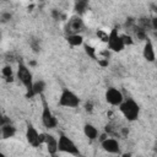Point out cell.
<instances>
[{"label": "cell", "mask_w": 157, "mask_h": 157, "mask_svg": "<svg viewBox=\"0 0 157 157\" xmlns=\"http://www.w3.org/2000/svg\"><path fill=\"white\" fill-rule=\"evenodd\" d=\"M17 78L20 80V82L25 86L26 88V97L27 98H31V94H32V88H33V76H32V72L31 70L28 69V66L23 63H18V66H17Z\"/></svg>", "instance_id": "cell-1"}, {"label": "cell", "mask_w": 157, "mask_h": 157, "mask_svg": "<svg viewBox=\"0 0 157 157\" xmlns=\"http://www.w3.org/2000/svg\"><path fill=\"white\" fill-rule=\"evenodd\" d=\"M119 109L121 112V114L124 115V118L129 121H135L139 115H140V107L139 104L131 99V98H128L125 99L120 105H119Z\"/></svg>", "instance_id": "cell-2"}, {"label": "cell", "mask_w": 157, "mask_h": 157, "mask_svg": "<svg viewBox=\"0 0 157 157\" xmlns=\"http://www.w3.org/2000/svg\"><path fill=\"white\" fill-rule=\"evenodd\" d=\"M58 150L60 152H64V153H69V155H72V156H81V152L78 150V147L76 146V144L69 137L66 136L65 134H60L59 135V140H58Z\"/></svg>", "instance_id": "cell-3"}, {"label": "cell", "mask_w": 157, "mask_h": 157, "mask_svg": "<svg viewBox=\"0 0 157 157\" xmlns=\"http://www.w3.org/2000/svg\"><path fill=\"white\" fill-rule=\"evenodd\" d=\"M40 99H42V105H43V108H42V123H43V125L47 129H54V128H56L58 119L55 118V115L50 110V108H49V105L47 103V99H45V97L43 94L40 96Z\"/></svg>", "instance_id": "cell-4"}, {"label": "cell", "mask_w": 157, "mask_h": 157, "mask_svg": "<svg viewBox=\"0 0 157 157\" xmlns=\"http://www.w3.org/2000/svg\"><path fill=\"white\" fill-rule=\"evenodd\" d=\"M80 104V98L76 93L70 91L69 88H64L61 91L60 98H59V105L66 107V108H76Z\"/></svg>", "instance_id": "cell-5"}, {"label": "cell", "mask_w": 157, "mask_h": 157, "mask_svg": "<svg viewBox=\"0 0 157 157\" xmlns=\"http://www.w3.org/2000/svg\"><path fill=\"white\" fill-rule=\"evenodd\" d=\"M108 47L110 50L113 52H121L124 49V43L121 40V36L118 32V28L114 27L110 29V32L108 33Z\"/></svg>", "instance_id": "cell-6"}, {"label": "cell", "mask_w": 157, "mask_h": 157, "mask_svg": "<svg viewBox=\"0 0 157 157\" xmlns=\"http://www.w3.org/2000/svg\"><path fill=\"white\" fill-rule=\"evenodd\" d=\"M83 27H85V25H83L82 18L78 15L72 16L67 21V23L65 26V33H66V36H70V34H80L78 32H81L83 29Z\"/></svg>", "instance_id": "cell-7"}, {"label": "cell", "mask_w": 157, "mask_h": 157, "mask_svg": "<svg viewBox=\"0 0 157 157\" xmlns=\"http://www.w3.org/2000/svg\"><path fill=\"white\" fill-rule=\"evenodd\" d=\"M26 140L33 147H39L42 145L40 134L31 123H27V126H26Z\"/></svg>", "instance_id": "cell-8"}, {"label": "cell", "mask_w": 157, "mask_h": 157, "mask_svg": "<svg viewBox=\"0 0 157 157\" xmlns=\"http://www.w3.org/2000/svg\"><path fill=\"white\" fill-rule=\"evenodd\" d=\"M105 101L110 104V105H120L124 102V96L121 93L120 90H118L117 87H109L105 91Z\"/></svg>", "instance_id": "cell-9"}, {"label": "cell", "mask_w": 157, "mask_h": 157, "mask_svg": "<svg viewBox=\"0 0 157 157\" xmlns=\"http://www.w3.org/2000/svg\"><path fill=\"white\" fill-rule=\"evenodd\" d=\"M101 146L102 148L108 152V153H113V155H117L120 152V145H119V141L115 140V139H112V137H107L104 139L103 141H101Z\"/></svg>", "instance_id": "cell-10"}, {"label": "cell", "mask_w": 157, "mask_h": 157, "mask_svg": "<svg viewBox=\"0 0 157 157\" xmlns=\"http://www.w3.org/2000/svg\"><path fill=\"white\" fill-rule=\"evenodd\" d=\"M142 55L144 58L150 61V63H153L156 60V53H155V48H153V44H152V40L150 38H147L145 40V45H144V50H142Z\"/></svg>", "instance_id": "cell-11"}, {"label": "cell", "mask_w": 157, "mask_h": 157, "mask_svg": "<svg viewBox=\"0 0 157 157\" xmlns=\"http://www.w3.org/2000/svg\"><path fill=\"white\" fill-rule=\"evenodd\" d=\"M44 144L47 146V151L50 156L53 155H56V152L59 151L58 150V139L52 135V134H45V139H44Z\"/></svg>", "instance_id": "cell-12"}, {"label": "cell", "mask_w": 157, "mask_h": 157, "mask_svg": "<svg viewBox=\"0 0 157 157\" xmlns=\"http://www.w3.org/2000/svg\"><path fill=\"white\" fill-rule=\"evenodd\" d=\"M83 134L88 140H96L98 137V129L92 124H85L83 126Z\"/></svg>", "instance_id": "cell-13"}, {"label": "cell", "mask_w": 157, "mask_h": 157, "mask_svg": "<svg viewBox=\"0 0 157 157\" xmlns=\"http://www.w3.org/2000/svg\"><path fill=\"white\" fill-rule=\"evenodd\" d=\"M45 90V82L43 80H38L33 83V88H32V94H31V98L34 97V96H42L43 92Z\"/></svg>", "instance_id": "cell-14"}, {"label": "cell", "mask_w": 157, "mask_h": 157, "mask_svg": "<svg viewBox=\"0 0 157 157\" xmlns=\"http://www.w3.org/2000/svg\"><path fill=\"white\" fill-rule=\"evenodd\" d=\"M15 134H16V129L10 123L5 124V125H1V136H2V139H10Z\"/></svg>", "instance_id": "cell-15"}, {"label": "cell", "mask_w": 157, "mask_h": 157, "mask_svg": "<svg viewBox=\"0 0 157 157\" xmlns=\"http://www.w3.org/2000/svg\"><path fill=\"white\" fill-rule=\"evenodd\" d=\"M66 42L71 47H80L83 44V37L81 34H70L66 36Z\"/></svg>", "instance_id": "cell-16"}, {"label": "cell", "mask_w": 157, "mask_h": 157, "mask_svg": "<svg viewBox=\"0 0 157 157\" xmlns=\"http://www.w3.org/2000/svg\"><path fill=\"white\" fill-rule=\"evenodd\" d=\"M1 74H2V77L7 81V82H11L13 80V72H12V69L10 65H6L2 67L1 70Z\"/></svg>", "instance_id": "cell-17"}, {"label": "cell", "mask_w": 157, "mask_h": 157, "mask_svg": "<svg viewBox=\"0 0 157 157\" xmlns=\"http://www.w3.org/2000/svg\"><path fill=\"white\" fill-rule=\"evenodd\" d=\"M88 7V2L87 1H76L75 2V11L78 15H82Z\"/></svg>", "instance_id": "cell-18"}, {"label": "cell", "mask_w": 157, "mask_h": 157, "mask_svg": "<svg viewBox=\"0 0 157 157\" xmlns=\"http://www.w3.org/2000/svg\"><path fill=\"white\" fill-rule=\"evenodd\" d=\"M83 48H85V52H86V54L91 58V59H93V60H98L97 59V53H96V49L92 47V45H90V44H85L83 45Z\"/></svg>", "instance_id": "cell-19"}, {"label": "cell", "mask_w": 157, "mask_h": 157, "mask_svg": "<svg viewBox=\"0 0 157 157\" xmlns=\"http://www.w3.org/2000/svg\"><path fill=\"white\" fill-rule=\"evenodd\" d=\"M120 36H121V40H123L124 45H130V44L134 43L131 36H129V34H120Z\"/></svg>", "instance_id": "cell-20"}, {"label": "cell", "mask_w": 157, "mask_h": 157, "mask_svg": "<svg viewBox=\"0 0 157 157\" xmlns=\"http://www.w3.org/2000/svg\"><path fill=\"white\" fill-rule=\"evenodd\" d=\"M11 18V13L10 12H2L1 13V22H7Z\"/></svg>", "instance_id": "cell-21"}, {"label": "cell", "mask_w": 157, "mask_h": 157, "mask_svg": "<svg viewBox=\"0 0 157 157\" xmlns=\"http://www.w3.org/2000/svg\"><path fill=\"white\" fill-rule=\"evenodd\" d=\"M151 27L157 31V16L153 17V18H151Z\"/></svg>", "instance_id": "cell-22"}, {"label": "cell", "mask_w": 157, "mask_h": 157, "mask_svg": "<svg viewBox=\"0 0 157 157\" xmlns=\"http://www.w3.org/2000/svg\"><path fill=\"white\" fill-rule=\"evenodd\" d=\"M85 109H86L87 112H91V110H92V103H91V102H90V103L87 102L86 105H85Z\"/></svg>", "instance_id": "cell-23"}, {"label": "cell", "mask_w": 157, "mask_h": 157, "mask_svg": "<svg viewBox=\"0 0 157 157\" xmlns=\"http://www.w3.org/2000/svg\"><path fill=\"white\" fill-rule=\"evenodd\" d=\"M120 157H132V155H131L130 152H125V153H123Z\"/></svg>", "instance_id": "cell-24"}, {"label": "cell", "mask_w": 157, "mask_h": 157, "mask_svg": "<svg viewBox=\"0 0 157 157\" xmlns=\"http://www.w3.org/2000/svg\"><path fill=\"white\" fill-rule=\"evenodd\" d=\"M0 157H6V156H5V155H4L2 152H1V153H0Z\"/></svg>", "instance_id": "cell-25"}, {"label": "cell", "mask_w": 157, "mask_h": 157, "mask_svg": "<svg viewBox=\"0 0 157 157\" xmlns=\"http://www.w3.org/2000/svg\"><path fill=\"white\" fill-rule=\"evenodd\" d=\"M153 34H155V37L157 38V31H155V33H153Z\"/></svg>", "instance_id": "cell-26"}, {"label": "cell", "mask_w": 157, "mask_h": 157, "mask_svg": "<svg viewBox=\"0 0 157 157\" xmlns=\"http://www.w3.org/2000/svg\"><path fill=\"white\" fill-rule=\"evenodd\" d=\"M52 157H59V156H58V155H53Z\"/></svg>", "instance_id": "cell-27"}]
</instances>
